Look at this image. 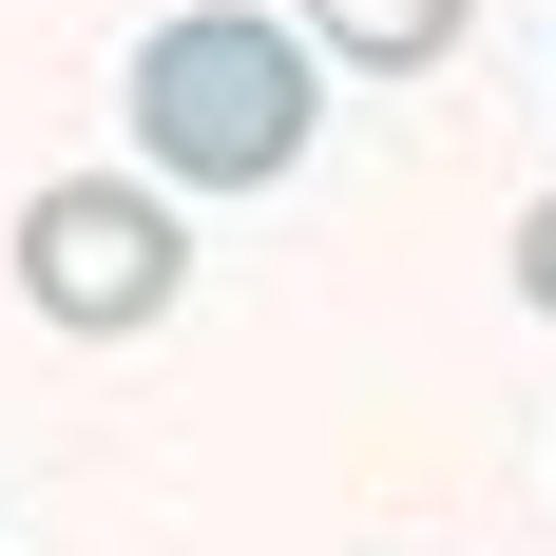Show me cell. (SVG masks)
I'll return each instance as SVG.
<instances>
[{
  "label": "cell",
  "instance_id": "cell-1",
  "mask_svg": "<svg viewBox=\"0 0 556 556\" xmlns=\"http://www.w3.org/2000/svg\"><path fill=\"white\" fill-rule=\"evenodd\" d=\"M307 135H327V58L288 39V20L192 0V20L135 39V154L173 192H269V173H307Z\"/></svg>",
  "mask_w": 556,
  "mask_h": 556
},
{
  "label": "cell",
  "instance_id": "cell-2",
  "mask_svg": "<svg viewBox=\"0 0 556 556\" xmlns=\"http://www.w3.org/2000/svg\"><path fill=\"white\" fill-rule=\"evenodd\" d=\"M192 288V230H173V192H135V173H39L20 192V307L77 345H135Z\"/></svg>",
  "mask_w": 556,
  "mask_h": 556
},
{
  "label": "cell",
  "instance_id": "cell-3",
  "mask_svg": "<svg viewBox=\"0 0 556 556\" xmlns=\"http://www.w3.org/2000/svg\"><path fill=\"white\" fill-rule=\"evenodd\" d=\"M460 20H480V0H307V39H327V58H365V77H422Z\"/></svg>",
  "mask_w": 556,
  "mask_h": 556
},
{
  "label": "cell",
  "instance_id": "cell-4",
  "mask_svg": "<svg viewBox=\"0 0 556 556\" xmlns=\"http://www.w3.org/2000/svg\"><path fill=\"white\" fill-rule=\"evenodd\" d=\"M518 288H538V307H556V192H538V212H518Z\"/></svg>",
  "mask_w": 556,
  "mask_h": 556
}]
</instances>
